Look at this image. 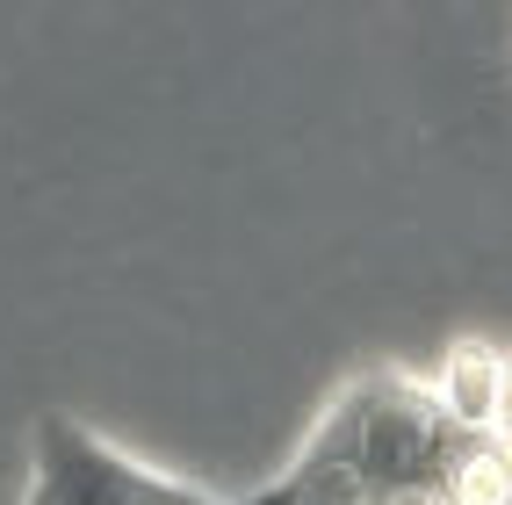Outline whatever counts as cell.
Masks as SVG:
<instances>
[{"mask_svg": "<svg viewBox=\"0 0 512 505\" xmlns=\"http://www.w3.org/2000/svg\"><path fill=\"white\" fill-rule=\"evenodd\" d=\"M491 505H512V491H505V498H491Z\"/></svg>", "mask_w": 512, "mask_h": 505, "instance_id": "277c9868", "label": "cell"}, {"mask_svg": "<svg viewBox=\"0 0 512 505\" xmlns=\"http://www.w3.org/2000/svg\"><path fill=\"white\" fill-rule=\"evenodd\" d=\"M433 397L448 404L469 433H484V441L512 448V354H505V347H491V340H455V354L440 361Z\"/></svg>", "mask_w": 512, "mask_h": 505, "instance_id": "7a4b0ae2", "label": "cell"}, {"mask_svg": "<svg viewBox=\"0 0 512 505\" xmlns=\"http://www.w3.org/2000/svg\"><path fill=\"white\" fill-rule=\"evenodd\" d=\"M44 505H282V491L267 484L260 498H202L159 469L130 462L123 448H109L101 433H87L80 419L44 412L37 419V477H29Z\"/></svg>", "mask_w": 512, "mask_h": 505, "instance_id": "6da1fadb", "label": "cell"}, {"mask_svg": "<svg viewBox=\"0 0 512 505\" xmlns=\"http://www.w3.org/2000/svg\"><path fill=\"white\" fill-rule=\"evenodd\" d=\"M22 505H44V498H37V491H29V498H22Z\"/></svg>", "mask_w": 512, "mask_h": 505, "instance_id": "3957f363", "label": "cell"}]
</instances>
